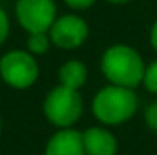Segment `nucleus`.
I'll use <instances>...</instances> for the list:
<instances>
[{
  "mask_svg": "<svg viewBox=\"0 0 157 155\" xmlns=\"http://www.w3.org/2000/svg\"><path fill=\"white\" fill-rule=\"evenodd\" d=\"M150 44H152V47L155 49V53H157V18H155V22L152 24V28H150Z\"/></svg>",
  "mask_w": 157,
  "mask_h": 155,
  "instance_id": "obj_15",
  "label": "nucleus"
},
{
  "mask_svg": "<svg viewBox=\"0 0 157 155\" xmlns=\"http://www.w3.org/2000/svg\"><path fill=\"white\" fill-rule=\"evenodd\" d=\"M146 64L141 53L128 44H113L101 57V71L110 84L135 89L143 84Z\"/></svg>",
  "mask_w": 157,
  "mask_h": 155,
  "instance_id": "obj_1",
  "label": "nucleus"
},
{
  "mask_svg": "<svg viewBox=\"0 0 157 155\" xmlns=\"http://www.w3.org/2000/svg\"><path fill=\"white\" fill-rule=\"evenodd\" d=\"M42 112L49 124H53L59 130L71 128L84 112V100L78 89H71L66 86H55L48 91Z\"/></svg>",
  "mask_w": 157,
  "mask_h": 155,
  "instance_id": "obj_3",
  "label": "nucleus"
},
{
  "mask_svg": "<svg viewBox=\"0 0 157 155\" xmlns=\"http://www.w3.org/2000/svg\"><path fill=\"white\" fill-rule=\"evenodd\" d=\"M15 17L26 33H48L57 18L55 0H17Z\"/></svg>",
  "mask_w": 157,
  "mask_h": 155,
  "instance_id": "obj_5",
  "label": "nucleus"
},
{
  "mask_svg": "<svg viewBox=\"0 0 157 155\" xmlns=\"http://www.w3.org/2000/svg\"><path fill=\"white\" fill-rule=\"evenodd\" d=\"M139 108L135 89L108 84L101 88L91 100V113L104 126H119L132 120Z\"/></svg>",
  "mask_w": 157,
  "mask_h": 155,
  "instance_id": "obj_2",
  "label": "nucleus"
},
{
  "mask_svg": "<svg viewBox=\"0 0 157 155\" xmlns=\"http://www.w3.org/2000/svg\"><path fill=\"white\" fill-rule=\"evenodd\" d=\"M51 39H49V33H28V40H26V49L31 53V55H44L48 49H49Z\"/></svg>",
  "mask_w": 157,
  "mask_h": 155,
  "instance_id": "obj_10",
  "label": "nucleus"
},
{
  "mask_svg": "<svg viewBox=\"0 0 157 155\" xmlns=\"http://www.w3.org/2000/svg\"><path fill=\"white\" fill-rule=\"evenodd\" d=\"M86 155H117L119 142L115 135L104 126H91L82 131Z\"/></svg>",
  "mask_w": 157,
  "mask_h": 155,
  "instance_id": "obj_8",
  "label": "nucleus"
},
{
  "mask_svg": "<svg viewBox=\"0 0 157 155\" xmlns=\"http://www.w3.org/2000/svg\"><path fill=\"white\" fill-rule=\"evenodd\" d=\"M86 78L88 68L80 60H66L59 70V84L71 89H80L86 84Z\"/></svg>",
  "mask_w": 157,
  "mask_h": 155,
  "instance_id": "obj_9",
  "label": "nucleus"
},
{
  "mask_svg": "<svg viewBox=\"0 0 157 155\" xmlns=\"http://www.w3.org/2000/svg\"><path fill=\"white\" fill-rule=\"evenodd\" d=\"M48 33L53 46H57L59 49L70 51V49L80 47L86 42L90 35V26L82 17L68 13V15L57 17Z\"/></svg>",
  "mask_w": 157,
  "mask_h": 155,
  "instance_id": "obj_6",
  "label": "nucleus"
},
{
  "mask_svg": "<svg viewBox=\"0 0 157 155\" xmlns=\"http://www.w3.org/2000/svg\"><path fill=\"white\" fill-rule=\"evenodd\" d=\"M97 0H64V4L75 11H82V9H88L95 4Z\"/></svg>",
  "mask_w": 157,
  "mask_h": 155,
  "instance_id": "obj_14",
  "label": "nucleus"
},
{
  "mask_svg": "<svg viewBox=\"0 0 157 155\" xmlns=\"http://www.w3.org/2000/svg\"><path fill=\"white\" fill-rule=\"evenodd\" d=\"M0 131H2V119H0Z\"/></svg>",
  "mask_w": 157,
  "mask_h": 155,
  "instance_id": "obj_17",
  "label": "nucleus"
},
{
  "mask_svg": "<svg viewBox=\"0 0 157 155\" xmlns=\"http://www.w3.org/2000/svg\"><path fill=\"white\" fill-rule=\"evenodd\" d=\"M143 86L146 88V91L157 95V59L146 66L144 77H143Z\"/></svg>",
  "mask_w": 157,
  "mask_h": 155,
  "instance_id": "obj_11",
  "label": "nucleus"
},
{
  "mask_svg": "<svg viewBox=\"0 0 157 155\" xmlns=\"http://www.w3.org/2000/svg\"><path fill=\"white\" fill-rule=\"evenodd\" d=\"M40 68L28 49H11L0 59V77L13 89H28L39 78Z\"/></svg>",
  "mask_w": 157,
  "mask_h": 155,
  "instance_id": "obj_4",
  "label": "nucleus"
},
{
  "mask_svg": "<svg viewBox=\"0 0 157 155\" xmlns=\"http://www.w3.org/2000/svg\"><path fill=\"white\" fill-rule=\"evenodd\" d=\"M108 4H117V6H121V4H128V2H132V0H106Z\"/></svg>",
  "mask_w": 157,
  "mask_h": 155,
  "instance_id": "obj_16",
  "label": "nucleus"
},
{
  "mask_svg": "<svg viewBox=\"0 0 157 155\" xmlns=\"http://www.w3.org/2000/svg\"><path fill=\"white\" fill-rule=\"evenodd\" d=\"M44 155H86L82 131H77L73 128L55 131L44 148Z\"/></svg>",
  "mask_w": 157,
  "mask_h": 155,
  "instance_id": "obj_7",
  "label": "nucleus"
},
{
  "mask_svg": "<svg viewBox=\"0 0 157 155\" xmlns=\"http://www.w3.org/2000/svg\"><path fill=\"white\" fill-rule=\"evenodd\" d=\"M7 35H9V17H7V13L0 7V46L6 42Z\"/></svg>",
  "mask_w": 157,
  "mask_h": 155,
  "instance_id": "obj_13",
  "label": "nucleus"
},
{
  "mask_svg": "<svg viewBox=\"0 0 157 155\" xmlns=\"http://www.w3.org/2000/svg\"><path fill=\"white\" fill-rule=\"evenodd\" d=\"M144 122H146V126L152 131L157 133V100L150 102L146 106V110H144Z\"/></svg>",
  "mask_w": 157,
  "mask_h": 155,
  "instance_id": "obj_12",
  "label": "nucleus"
}]
</instances>
